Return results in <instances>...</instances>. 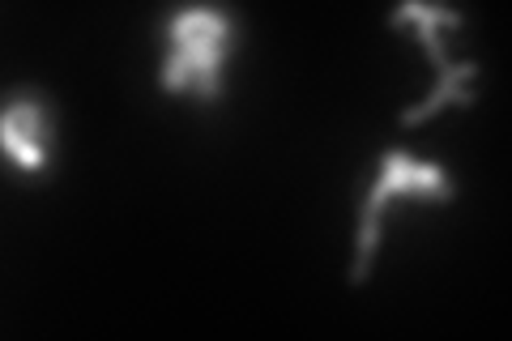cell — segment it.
Listing matches in <instances>:
<instances>
[{
	"mask_svg": "<svg viewBox=\"0 0 512 341\" xmlns=\"http://www.w3.org/2000/svg\"><path fill=\"white\" fill-rule=\"evenodd\" d=\"M244 43V22L218 5L171 9L158 35V90L167 99L218 107L227 99L231 60Z\"/></svg>",
	"mask_w": 512,
	"mask_h": 341,
	"instance_id": "obj_1",
	"label": "cell"
},
{
	"mask_svg": "<svg viewBox=\"0 0 512 341\" xmlns=\"http://www.w3.org/2000/svg\"><path fill=\"white\" fill-rule=\"evenodd\" d=\"M457 201V180L444 162H431L389 145L380 154L372 184H367L359 201V222H355V248H350L346 265V286H367L376 273L380 248H384V226H389L397 205H423V209H448Z\"/></svg>",
	"mask_w": 512,
	"mask_h": 341,
	"instance_id": "obj_2",
	"label": "cell"
},
{
	"mask_svg": "<svg viewBox=\"0 0 512 341\" xmlns=\"http://www.w3.org/2000/svg\"><path fill=\"white\" fill-rule=\"evenodd\" d=\"M389 26L410 35L423 47L431 64V86L419 103H410L397 124L402 128H423L444 111H470L474 107V86H478V60L457 56V30L466 26V13L453 5H397L389 13Z\"/></svg>",
	"mask_w": 512,
	"mask_h": 341,
	"instance_id": "obj_3",
	"label": "cell"
},
{
	"mask_svg": "<svg viewBox=\"0 0 512 341\" xmlns=\"http://www.w3.org/2000/svg\"><path fill=\"white\" fill-rule=\"evenodd\" d=\"M0 162L9 175L39 184L60 162V107L43 86H9L0 94Z\"/></svg>",
	"mask_w": 512,
	"mask_h": 341,
	"instance_id": "obj_4",
	"label": "cell"
}]
</instances>
